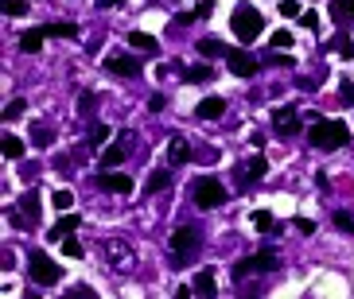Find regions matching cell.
<instances>
[{
    "label": "cell",
    "instance_id": "22",
    "mask_svg": "<svg viewBox=\"0 0 354 299\" xmlns=\"http://www.w3.org/2000/svg\"><path fill=\"white\" fill-rule=\"evenodd\" d=\"M0 148H4V155H8V160H20V155H24V140H20V136H4V140H0Z\"/></svg>",
    "mask_w": 354,
    "mask_h": 299
},
{
    "label": "cell",
    "instance_id": "9",
    "mask_svg": "<svg viewBox=\"0 0 354 299\" xmlns=\"http://www.w3.org/2000/svg\"><path fill=\"white\" fill-rule=\"evenodd\" d=\"M272 124H277V133H281V136H296L304 128V117L296 113L292 105H284V109H277V113H272Z\"/></svg>",
    "mask_w": 354,
    "mask_h": 299
},
{
    "label": "cell",
    "instance_id": "33",
    "mask_svg": "<svg viewBox=\"0 0 354 299\" xmlns=\"http://www.w3.org/2000/svg\"><path fill=\"white\" fill-rule=\"evenodd\" d=\"M20 113H24V97H16V102H8V109H4V121H16Z\"/></svg>",
    "mask_w": 354,
    "mask_h": 299
},
{
    "label": "cell",
    "instance_id": "20",
    "mask_svg": "<svg viewBox=\"0 0 354 299\" xmlns=\"http://www.w3.org/2000/svg\"><path fill=\"white\" fill-rule=\"evenodd\" d=\"M250 222L261 229V233H277V218H272L269 210H253V218H250Z\"/></svg>",
    "mask_w": 354,
    "mask_h": 299
},
{
    "label": "cell",
    "instance_id": "13",
    "mask_svg": "<svg viewBox=\"0 0 354 299\" xmlns=\"http://www.w3.org/2000/svg\"><path fill=\"white\" fill-rule=\"evenodd\" d=\"M78 226H82V218H78V214H63V222H59V226L47 229V238H51V241H63V238H71Z\"/></svg>",
    "mask_w": 354,
    "mask_h": 299
},
{
    "label": "cell",
    "instance_id": "5",
    "mask_svg": "<svg viewBox=\"0 0 354 299\" xmlns=\"http://www.w3.org/2000/svg\"><path fill=\"white\" fill-rule=\"evenodd\" d=\"M226 202V186L218 183V179H198L195 183V206L198 210H214V206H222Z\"/></svg>",
    "mask_w": 354,
    "mask_h": 299
},
{
    "label": "cell",
    "instance_id": "4",
    "mask_svg": "<svg viewBox=\"0 0 354 299\" xmlns=\"http://www.w3.org/2000/svg\"><path fill=\"white\" fill-rule=\"evenodd\" d=\"M28 272H32V284H59L63 280V269L47 253H32L28 257Z\"/></svg>",
    "mask_w": 354,
    "mask_h": 299
},
{
    "label": "cell",
    "instance_id": "15",
    "mask_svg": "<svg viewBox=\"0 0 354 299\" xmlns=\"http://www.w3.org/2000/svg\"><path fill=\"white\" fill-rule=\"evenodd\" d=\"M43 35H47V31L43 28H32V31H24V39H20V51L24 55H35L43 47Z\"/></svg>",
    "mask_w": 354,
    "mask_h": 299
},
{
    "label": "cell",
    "instance_id": "27",
    "mask_svg": "<svg viewBox=\"0 0 354 299\" xmlns=\"http://www.w3.org/2000/svg\"><path fill=\"white\" fill-rule=\"evenodd\" d=\"M94 109H97V93H82V97H78V113L90 117Z\"/></svg>",
    "mask_w": 354,
    "mask_h": 299
},
{
    "label": "cell",
    "instance_id": "1",
    "mask_svg": "<svg viewBox=\"0 0 354 299\" xmlns=\"http://www.w3.org/2000/svg\"><path fill=\"white\" fill-rule=\"evenodd\" d=\"M351 144V128L343 121H312V148L335 152V148Z\"/></svg>",
    "mask_w": 354,
    "mask_h": 299
},
{
    "label": "cell",
    "instance_id": "8",
    "mask_svg": "<svg viewBox=\"0 0 354 299\" xmlns=\"http://www.w3.org/2000/svg\"><path fill=\"white\" fill-rule=\"evenodd\" d=\"M226 62H230V70L238 74V78H253V74H257V59H253L250 51H241V47H230Z\"/></svg>",
    "mask_w": 354,
    "mask_h": 299
},
{
    "label": "cell",
    "instance_id": "28",
    "mask_svg": "<svg viewBox=\"0 0 354 299\" xmlns=\"http://www.w3.org/2000/svg\"><path fill=\"white\" fill-rule=\"evenodd\" d=\"M43 31H47V35H63V39H66V35H78L74 23H51V28H43Z\"/></svg>",
    "mask_w": 354,
    "mask_h": 299
},
{
    "label": "cell",
    "instance_id": "41",
    "mask_svg": "<svg viewBox=\"0 0 354 299\" xmlns=\"http://www.w3.org/2000/svg\"><path fill=\"white\" fill-rule=\"evenodd\" d=\"M296 226H300V233H315V222H308V218H296Z\"/></svg>",
    "mask_w": 354,
    "mask_h": 299
},
{
    "label": "cell",
    "instance_id": "7",
    "mask_svg": "<svg viewBox=\"0 0 354 299\" xmlns=\"http://www.w3.org/2000/svg\"><path fill=\"white\" fill-rule=\"evenodd\" d=\"M171 253H176V257H171V264H183V260H191L198 253V233L191 226H179L176 233H171Z\"/></svg>",
    "mask_w": 354,
    "mask_h": 299
},
{
    "label": "cell",
    "instance_id": "2",
    "mask_svg": "<svg viewBox=\"0 0 354 299\" xmlns=\"http://www.w3.org/2000/svg\"><path fill=\"white\" fill-rule=\"evenodd\" d=\"M230 31H234V35L250 47L261 31H265V16H261L257 8H250V4H238V8H234V16H230Z\"/></svg>",
    "mask_w": 354,
    "mask_h": 299
},
{
    "label": "cell",
    "instance_id": "38",
    "mask_svg": "<svg viewBox=\"0 0 354 299\" xmlns=\"http://www.w3.org/2000/svg\"><path fill=\"white\" fill-rule=\"evenodd\" d=\"M210 12H214V0H198V8H195V16H198V20H207Z\"/></svg>",
    "mask_w": 354,
    "mask_h": 299
},
{
    "label": "cell",
    "instance_id": "32",
    "mask_svg": "<svg viewBox=\"0 0 354 299\" xmlns=\"http://www.w3.org/2000/svg\"><path fill=\"white\" fill-rule=\"evenodd\" d=\"M55 206H59V210H71V206H74V195H71V191H55Z\"/></svg>",
    "mask_w": 354,
    "mask_h": 299
},
{
    "label": "cell",
    "instance_id": "16",
    "mask_svg": "<svg viewBox=\"0 0 354 299\" xmlns=\"http://www.w3.org/2000/svg\"><path fill=\"white\" fill-rule=\"evenodd\" d=\"M226 113V102H222V97H207V102L198 105V117H203V121H214V117H222Z\"/></svg>",
    "mask_w": 354,
    "mask_h": 299
},
{
    "label": "cell",
    "instance_id": "24",
    "mask_svg": "<svg viewBox=\"0 0 354 299\" xmlns=\"http://www.w3.org/2000/svg\"><path fill=\"white\" fill-rule=\"evenodd\" d=\"M183 78H187V82H210L214 70H210V66H191V70H183Z\"/></svg>",
    "mask_w": 354,
    "mask_h": 299
},
{
    "label": "cell",
    "instance_id": "40",
    "mask_svg": "<svg viewBox=\"0 0 354 299\" xmlns=\"http://www.w3.org/2000/svg\"><path fill=\"white\" fill-rule=\"evenodd\" d=\"M296 20H300L304 28H312V31H315V23H319V20H315V12H300V16H296Z\"/></svg>",
    "mask_w": 354,
    "mask_h": 299
},
{
    "label": "cell",
    "instance_id": "37",
    "mask_svg": "<svg viewBox=\"0 0 354 299\" xmlns=\"http://www.w3.org/2000/svg\"><path fill=\"white\" fill-rule=\"evenodd\" d=\"M335 226L346 229V233H354V218L351 214H335Z\"/></svg>",
    "mask_w": 354,
    "mask_h": 299
},
{
    "label": "cell",
    "instance_id": "36",
    "mask_svg": "<svg viewBox=\"0 0 354 299\" xmlns=\"http://www.w3.org/2000/svg\"><path fill=\"white\" fill-rule=\"evenodd\" d=\"M339 102H343V105H354V86H351V82L339 86Z\"/></svg>",
    "mask_w": 354,
    "mask_h": 299
},
{
    "label": "cell",
    "instance_id": "29",
    "mask_svg": "<svg viewBox=\"0 0 354 299\" xmlns=\"http://www.w3.org/2000/svg\"><path fill=\"white\" fill-rule=\"evenodd\" d=\"M63 253H66V257H71V260L86 257V253H82V245H78V241H74V238H63Z\"/></svg>",
    "mask_w": 354,
    "mask_h": 299
},
{
    "label": "cell",
    "instance_id": "31",
    "mask_svg": "<svg viewBox=\"0 0 354 299\" xmlns=\"http://www.w3.org/2000/svg\"><path fill=\"white\" fill-rule=\"evenodd\" d=\"M0 8L8 12V16H24V12H28V4H24V0H4Z\"/></svg>",
    "mask_w": 354,
    "mask_h": 299
},
{
    "label": "cell",
    "instance_id": "42",
    "mask_svg": "<svg viewBox=\"0 0 354 299\" xmlns=\"http://www.w3.org/2000/svg\"><path fill=\"white\" fill-rule=\"evenodd\" d=\"M105 4H125V0H105Z\"/></svg>",
    "mask_w": 354,
    "mask_h": 299
},
{
    "label": "cell",
    "instance_id": "23",
    "mask_svg": "<svg viewBox=\"0 0 354 299\" xmlns=\"http://www.w3.org/2000/svg\"><path fill=\"white\" fill-rule=\"evenodd\" d=\"M195 296H214V272H198L195 276Z\"/></svg>",
    "mask_w": 354,
    "mask_h": 299
},
{
    "label": "cell",
    "instance_id": "11",
    "mask_svg": "<svg viewBox=\"0 0 354 299\" xmlns=\"http://www.w3.org/2000/svg\"><path fill=\"white\" fill-rule=\"evenodd\" d=\"M105 66H109L113 74H125V78H136V74H140V62H136L133 55H125V51H113L109 59H105Z\"/></svg>",
    "mask_w": 354,
    "mask_h": 299
},
{
    "label": "cell",
    "instance_id": "10",
    "mask_svg": "<svg viewBox=\"0 0 354 299\" xmlns=\"http://www.w3.org/2000/svg\"><path fill=\"white\" fill-rule=\"evenodd\" d=\"M261 175H265V160H261V155H250V160H245V164H238V171H234L238 186H253Z\"/></svg>",
    "mask_w": 354,
    "mask_h": 299
},
{
    "label": "cell",
    "instance_id": "6",
    "mask_svg": "<svg viewBox=\"0 0 354 299\" xmlns=\"http://www.w3.org/2000/svg\"><path fill=\"white\" fill-rule=\"evenodd\" d=\"M281 269V257L272 253V249H265V253H257V257H250V260H238L234 264V280H245L250 272H277Z\"/></svg>",
    "mask_w": 354,
    "mask_h": 299
},
{
    "label": "cell",
    "instance_id": "30",
    "mask_svg": "<svg viewBox=\"0 0 354 299\" xmlns=\"http://www.w3.org/2000/svg\"><path fill=\"white\" fill-rule=\"evenodd\" d=\"M51 140H55V133H51V128H47V124H35V144H39V148H47Z\"/></svg>",
    "mask_w": 354,
    "mask_h": 299
},
{
    "label": "cell",
    "instance_id": "21",
    "mask_svg": "<svg viewBox=\"0 0 354 299\" xmlns=\"http://www.w3.org/2000/svg\"><path fill=\"white\" fill-rule=\"evenodd\" d=\"M86 140H90L94 148H97V144H105V140H109V124H97V121H94L90 128H86Z\"/></svg>",
    "mask_w": 354,
    "mask_h": 299
},
{
    "label": "cell",
    "instance_id": "39",
    "mask_svg": "<svg viewBox=\"0 0 354 299\" xmlns=\"http://www.w3.org/2000/svg\"><path fill=\"white\" fill-rule=\"evenodd\" d=\"M281 16H300V4H296V0H284V4H281Z\"/></svg>",
    "mask_w": 354,
    "mask_h": 299
},
{
    "label": "cell",
    "instance_id": "3",
    "mask_svg": "<svg viewBox=\"0 0 354 299\" xmlns=\"http://www.w3.org/2000/svg\"><path fill=\"white\" fill-rule=\"evenodd\" d=\"M8 218H12L16 229H32L35 222H39V195H35V191H24L16 210H8Z\"/></svg>",
    "mask_w": 354,
    "mask_h": 299
},
{
    "label": "cell",
    "instance_id": "18",
    "mask_svg": "<svg viewBox=\"0 0 354 299\" xmlns=\"http://www.w3.org/2000/svg\"><path fill=\"white\" fill-rule=\"evenodd\" d=\"M198 55H207V59H226L230 47L218 43V39H198Z\"/></svg>",
    "mask_w": 354,
    "mask_h": 299
},
{
    "label": "cell",
    "instance_id": "19",
    "mask_svg": "<svg viewBox=\"0 0 354 299\" xmlns=\"http://www.w3.org/2000/svg\"><path fill=\"white\" fill-rule=\"evenodd\" d=\"M125 152H129V140H117V144L102 155V167H117L121 160H125Z\"/></svg>",
    "mask_w": 354,
    "mask_h": 299
},
{
    "label": "cell",
    "instance_id": "14",
    "mask_svg": "<svg viewBox=\"0 0 354 299\" xmlns=\"http://www.w3.org/2000/svg\"><path fill=\"white\" fill-rule=\"evenodd\" d=\"M331 20L343 28V23L354 20V0H331Z\"/></svg>",
    "mask_w": 354,
    "mask_h": 299
},
{
    "label": "cell",
    "instance_id": "26",
    "mask_svg": "<svg viewBox=\"0 0 354 299\" xmlns=\"http://www.w3.org/2000/svg\"><path fill=\"white\" fill-rule=\"evenodd\" d=\"M164 186H171V175H167V171H152V175H148V191H152V195L164 191Z\"/></svg>",
    "mask_w": 354,
    "mask_h": 299
},
{
    "label": "cell",
    "instance_id": "35",
    "mask_svg": "<svg viewBox=\"0 0 354 299\" xmlns=\"http://www.w3.org/2000/svg\"><path fill=\"white\" fill-rule=\"evenodd\" d=\"M281 47H292V35H288V31H277V35H272V51H281Z\"/></svg>",
    "mask_w": 354,
    "mask_h": 299
},
{
    "label": "cell",
    "instance_id": "12",
    "mask_svg": "<svg viewBox=\"0 0 354 299\" xmlns=\"http://www.w3.org/2000/svg\"><path fill=\"white\" fill-rule=\"evenodd\" d=\"M94 183L102 186V191H109V195H129V191H133V179H129V175H113V171H102Z\"/></svg>",
    "mask_w": 354,
    "mask_h": 299
},
{
    "label": "cell",
    "instance_id": "34",
    "mask_svg": "<svg viewBox=\"0 0 354 299\" xmlns=\"http://www.w3.org/2000/svg\"><path fill=\"white\" fill-rule=\"evenodd\" d=\"M335 51L343 55V59H354V39H339L335 43Z\"/></svg>",
    "mask_w": 354,
    "mask_h": 299
},
{
    "label": "cell",
    "instance_id": "25",
    "mask_svg": "<svg viewBox=\"0 0 354 299\" xmlns=\"http://www.w3.org/2000/svg\"><path fill=\"white\" fill-rule=\"evenodd\" d=\"M171 160H176V164H187V160H191V144H187V140H171Z\"/></svg>",
    "mask_w": 354,
    "mask_h": 299
},
{
    "label": "cell",
    "instance_id": "17",
    "mask_svg": "<svg viewBox=\"0 0 354 299\" xmlns=\"http://www.w3.org/2000/svg\"><path fill=\"white\" fill-rule=\"evenodd\" d=\"M125 39H129V47H136V51H156V35H148V31H129Z\"/></svg>",
    "mask_w": 354,
    "mask_h": 299
}]
</instances>
